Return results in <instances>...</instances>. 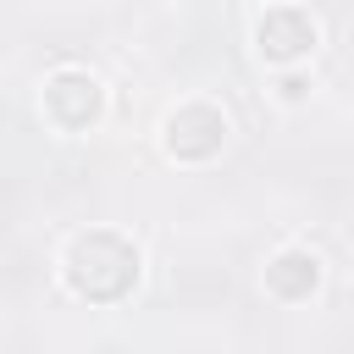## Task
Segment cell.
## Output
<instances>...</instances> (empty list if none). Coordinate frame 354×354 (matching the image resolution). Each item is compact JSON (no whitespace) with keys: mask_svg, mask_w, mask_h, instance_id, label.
<instances>
[{"mask_svg":"<svg viewBox=\"0 0 354 354\" xmlns=\"http://www.w3.org/2000/svg\"><path fill=\"white\" fill-rule=\"evenodd\" d=\"M138 271H144V254L138 243H127L122 232L111 227H88V232H72L66 249H61V277L77 299L88 304H122L133 288H138Z\"/></svg>","mask_w":354,"mask_h":354,"instance_id":"obj_1","label":"cell"},{"mask_svg":"<svg viewBox=\"0 0 354 354\" xmlns=\"http://www.w3.org/2000/svg\"><path fill=\"white\" fill-rule=\"evenodd\" d=\"M39 111L55 133H88L105 116V83L88 66H55L39 88Z\"/></svg>","mask_w":354,"mask_h":354,"instance_id":"obj_2","label":"cell"},{"mask_svg":"<svg viewBox=\"0 0 354 354\" xmlns=\"http://www.w3.org/2000/svg\"><path fill=\"white\" fill-rule=\"evenodd\" d=\"M227 144V111L210 105V100H183L177 111H166L160 122V149L183 166H205L216 160Z\"/></svg>","mask_w":354,"mask_h":354,"instance_id":"obj_3","label":"cell"},{"mask_svg":"<svg viewBox=\"0 0 354 354\" xmlns=\"http://www.w3.org/2000/svg\"><path fill=\"white\" fill-rule=\"evenodd\" d=\"M315 44H321V22L304 6H271L254 22V50L271 66H299V61L315 55Z\"/></svg>","mask_w":354,"mask_h":354,"instance_id":"obj_4","label":"cell"},{"mask_svg":"<svg viewBox=\"0 0 354 354\" xmlns=\"http://www.w3.org/2000/svg\"><path fill=\"white\" fill-rule=\"evenodd\" d=\"M321 277H326V266H321V254L304 249V243L277 249V254L266 260V271H260V282H266V293H271L277 304H304V299L321 288Z\"/></svg>","mask_w":354,"mask_h":354,"instance_id":"obj_5","label":"cell"},{"mask_svg":"<svg viewBox=\"0 0 354 354\" xmlns=\"http://www.w3.org/2000/svg\"><path fill=\"white\" fill-rule=\"evenodd\" d=\"M277 94H282L288 105H299V100L310 94V77H304V72H288V66H282V83H277Z\"/></svg>","mask_w":354,"mask_h":354,"instance_id":"obj_6","label":"cell"}]
</instances>
